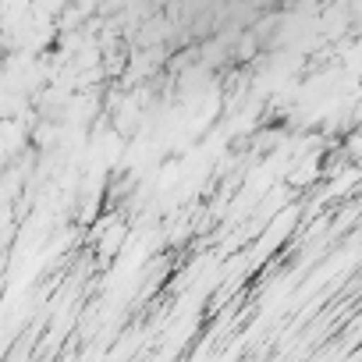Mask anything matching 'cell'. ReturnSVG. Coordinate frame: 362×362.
I'll return each instance as SVG.
<instances>
[{"mask_svg": "<svg viewBox=\"0 0 362 362\" xmlns=\"http://www.w3.org/2000/svg\"><path fill=\"white\" fill-rule=\"evenodd\" d=\"M295 0H132L142 47L189 64L235 61L256 50Z\"/></svg>", "mask_w": 362, "mask_h": 362, "instance_id": "obj_1", "label": "cell"}]
</instances>
